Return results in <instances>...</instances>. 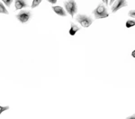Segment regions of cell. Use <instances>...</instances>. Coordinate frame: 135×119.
Masks as SVG:
<instances>
[{
  "label": "cell",
  "instance_id": "obj_1",
  "mask_svg": "<svg viewBox=\"0 0 135 119\" xmlns=\"http://www.w3.org/2000/svg\"><path fill=\"white\" fill-rule=\"evenodd\" d=\"M93 14L95 15V19H103L109 16V14H108L105 6H104L102 3L99 4L97 6V7L93 11Z\"/></svg>",
  "mask_w": 135,
  "mask_h": 119
},
{
  "label": "cell",
  "instance_id": "obj_2",
  "mask_svg": "<svg viewBox=\"0 0 135 119\" xmlns=\"http://www.w3.org/2000/svg\"><path fill=\"white\" fill-rule=\"evenodd\" d=\"M76 21H77L78 23H80L82 27L88 28L89 26L93 23L94 20L90 16H88V15H86V14H78L77 17H76Z\"/></svg>",
  "mask_w": 135,
  "mask_h": 119
},
{
  "label": "cell",
  "instance_id": "obj_3",
  "mask_svg": "<svg viewBox=\"0 0 135 119\" xmlns=\"http://www.w3.org/2000/svg\"><path fill=\"white\" fill-rule=\"evenodd\" d=\"M64 6L66 8L67 13H69L71 15V17H74V14H77L78 12V6L77 3H76L75 0H68V1L64 2Z\"/></svg>",
  "mask_w": 135,
  "mask_h": 119
},
{
  "label": "cell",
  "instance_id": "obj_4",
  "mask_svg": "<svg viewBox=\"0 0 135 119\" xmlns=\"http://www.w3.org/2000/svg\"><path fill=\"white\" fill-rule=\"evenodd\" d=\"M16 19L22 23H26L30 19L32 18V14L30 11L22 10L16 15Z\"/></svg>",
  "mask_w": 135,
  "mask_h": 119
},
{
  "label": "cell",
  "instance_id": "obj_5",
  "mask_svg": "<svg viewBox=\"0 0 135 119\" xmlns=\"http://www.w3.org/2000/svg\"><path fill=\"white\" fill-rule=\"evenodd\" d=\"M128 6V3L126 0H115L114 3L112 4L111 11H112V13H115L121 9V8L125 7V6Z\"/></svg>",
  "mask_w": 135,
  "mask_h": 119
},
{
  "label": "cell",
  "instance_id": "obj_6",
  "mask_svg": "<svg viewBox=\"0 0 135 119\" xmlns=\"http://www.w3.org/2000/svg\"><path fill=\"white\" fill-rule=\"evenodd\" d=\"M15 6H16V10H21L23 8L28 7V4L26 0H16L15 2Z\"/></svg>",
  "mask_w": 135,
  "mask_h": 119
},
{
  "label": "cell",
  "instance_id": "obj_7",
  "mask_svg": "<svg viewBox=\"0 0 135 119\" xmlns=\"http://www.w3.org/2000/svg\"><path fill=\"white\" fill-rule=\"evenodd\" d=\"M52 10L54 11V13L55 14H57L58 15H60V16H63V17H65V16H67V13H66V11H65L63 8L61 7V6H52Z\"/></svg>",
  "mask_w": 135,
  "mask_h": 119
},
{
  "label": "cell",
  "instance_id": "obj_8",
  "mask_svg": "<svg viewBox=\"0 0 135 119\" xmlns=\"http://www.w3.org/2000/svg\"><path fill=\"white\" fill-rule=\"evenodd\" d=\"M79 30H80V28L78 27L77 24H75L74 23H71V27L69 31V33L70 34L71 36H74L78 31H79Z\"/></svg>",
  "mask_w": 135,
  "mask_h": 119
},
{
  "label": "cell",
  "instance_id": "obj_9",
  "mask_svg": "<svg viewBox=\"0 0 135 119\" xmlns=\"http://www.w3.org/2000/svg\"><path fill=\"white\" fill-rule=\"evenodd\" d=\"M0 14H9V12L6 8V6L0 1Z\"/></svg>",
  "mask_w": 135,
  "mask_h": 119
},
{
  "label": "cell",
  "instance_id": "obj_10",
  "mask_svg": "<svg viewBox=\"0 0 135 119\" xmlns=\"http://www.w3.org/2000/svg\"><path fill=\"white\" fill-rule=\"evenodd\" d=\"M42 0H33V1H32V4L31 7L32 8L37 7V6H38L41 3H42Z\"/></svg>",
  "mask_w": 135,
  "mask_h": 119
},
{
  "label": "cell",
  "instance_id": "obj_11",
  "mask_svg": "<svg viewBox=\"0 0 135 119\" xmlns=\"http://www.w3.org/2000/svg\"><path fill=\"white\" fill-rule=\"evenodd\" d=\"M134 25H135L134 20H128L127 21H126V27H127V28L133 27Z\"/></svg>",
  "mask_w": 135,
  "mask_h": 119
},
{
  "label": "cell",
  "instance_id": "obj_12",
  "mask_svg": "<svg viewBox=\"0 0 135 119\" xmlns=\"http://www.w3.org/2000/svg\"><path fill=\"white\" fill-rule=\"evenodd\" d=\"M2 1H3V3L5 4V6L10 7V6L12 5V3H13V1H14V0H2Z\"/></svg>",
  "mask_w": 135,
  "mask_h": 119
},
{
  "label": "cell",
  "instance_id": "obj_13",
  "mask_svg": "<svg viewBox=\"0 0 135 119\" xmlns=\"http://www.w3.org/2000/svg\"><path fill=\"white\" fill-rule=\"evenodd\" d=\"M9 109V107H4V106H0V116H1V114L3 113L4 111H6V110H8Z\"/></svg>",
  "mask_w": 135,
  "mask_h": 119
},
{
  "label": "cell",
  "instance_id": "obj_14",
  "mask_svg": "<svg viewBox=\"0 0 135 119\" xmlns=\"http://www.w3.org/2000/svg\"><path fill=\"white\" fill-rule=\"evenodd\" d=\"M129 16L134 18V17H135V10H131L130 11V12H129Z\"/></svg>",
  "mask_w": 135,
  "mask_h": 119
},
{
  "label": "cell",
  "instance_id": "obj_15",
  "mask_svg": "<svg viewBox=\"0 0 135 119\" xmlns=\"http://www.w3.org/2000/svg\"><path fill=\"white\" fill-rule=\"evenodd\" d=\"M57 1H58V0H48V2H49V3H51V4H56V3H57Z\"/></svg>",
  "mask_w": 135,
  "mask_h": 119
},
{
  "label": "cell",
  "instance_id": "obj_16",
  "mask_svg": "<svg viewBox=\"0 0 135 119\" xmlns=\"http://www.w3.org/2000/svg\"><path fill=\"white\" fill-rule=\"evenodd\" d=\"M102 1H103L105 5H108V4H109V1H108V0H102Z\"/></svg>",
  "mask_w": 135,
  "mask_h": 119
},
{
  "label": "cell",
  "instance_id": "obj_17",
  "mask_svg": "<svg viewBox=\"0 0 135 119\" xmlns=\"http://www.w3.org/2000/svg\"><path fill=\"white\" fill-rule=\"evenodd\" d=\"M114 1H115V0H110V6H112V4L114 3Z\"/></svg>",
  "mask_w": 135,
  "mask_h": 119
},
{
  "label": "cell",
  "instance_id": "obj_18",
  "mask_svg": "<svg viewBox=\"0 0 135 119\" xmlns=\"http://www.w3.org/2000/svg\"><path fill=\"white\" fill-rule=\"evenodd\" d=\"M129 119H134V116H129V117H128Z\"/></svg>",
  "mask_w": 135,
  "mask_h": 119
},
{
  "label": "cell",
  "instance_id": "obj_19",
  "mask_svg": "<svg viewBox=\"0 0 135 119\" xmlns=\"http://www.w3.org/2000/svg\"><path fill=\"white\" fill-rule=\"evenodd\" d=\"M134 55H135V52H134V51H132V57H135Z\"/></svg>",
  "mask_w": 135,
  "mask_h": 119
}]
</instances>
